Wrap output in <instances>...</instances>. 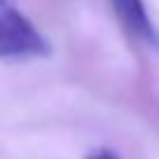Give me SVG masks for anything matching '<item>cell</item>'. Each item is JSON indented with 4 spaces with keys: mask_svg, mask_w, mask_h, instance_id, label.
<instances>
[{
    "mask_svg": "<svg viewBox=\"0 0 159 159\" xmlns=\"http://www.w3.org/2000/svg\"><path fill=\"white\" fill-rule=\"evenodd\" d=\"M52 52L49 40L33 21L12 2L0 0V56L2 59H35Z\"/></svg>",
    "mask_w": 159,
    "mask_h": 159,
    "instance_id": "6da1fadb",
    "label": "cell"
},
{
    "mask_svg": "<svg viewBox=\"0 0 159 159\" xmlns=\"http://www.w3.org/2000/svg\"><path fill=\"white\" fill-rule=\"evenodd\" d=\"M117 21L131 38L140 40L148 47H159V33L154 21L150 19L143 0H110Z\"/></svg>",
    "mask_w": 159,
    "mask_h": 159,
    "instance_id": "7a4b0ae2",
    "label": "cell"
},
{
    "mask_svg": "<svg viewBox=\"0 0 159 159\" xmlns=\"http://www.w3.org/2000/svg\"><path fill=\"white\" fill-rule=\"evenodd\" d=\"M87 159H119V157L110 150H94V152L87 154Z\"/></svg>",
    "mask_w": 159,
    "mask_h": 159,
    "instance_id": "3957f363",
    "label": "cell"
}]
</instances>
